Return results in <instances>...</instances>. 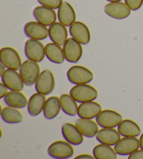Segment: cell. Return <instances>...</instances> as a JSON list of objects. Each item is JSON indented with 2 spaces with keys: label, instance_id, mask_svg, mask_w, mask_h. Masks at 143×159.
Returning a JSON list of instances; mask_svg holds the SVG:
<instances>
[{
  "label": "cell",
  "instance_id": "cell-1",
  "mask_svg": "<svg viewBox=\"0 0 143 159\" xmlns=\"http://www.w3.org/2000/svg\"><path fill=\"white\" fill-rule=\"evenodd\" d=\"M70 95L77 102H91L98 97V92L93 86L87 84L76 85L70 90Z\"/></svg>",
  "mask_w": 143,
  "mask_h": 159
},
{
  "label": "cell",
  "instance_id": "cell-2",
  "mask_svg": "<svg viewBox=\"0 0 143 159\" xmlns=\"http://www.w3.org/2000/svg\"><path fill=\"white\" fill-rule=\"evenodd\" d=\"M39 65L37 62L32 60H27L22 64L20 74L24 83L28 86L34 85L41 74Z\"/></svg>",
  "mask_w": 143,
  "mask_h": 159
},
{
  "label": "cell",
  "instance_id": "cell-3",
  "mask_svg": "<svg viewBox=\"0 0 143 159\" xmlns=\"http://www.w3.org/2000/svg\"><path fill=\"white\" fill-rule=\"evenodd\" d=\"M67 75L68 81L76 85L87 84L93 79V73L89 70L80 65L71 67Z\"/></svg>",
  "mask_w": 143,
  "mask_h": 159
},
{
  "label": "cell",
  "instance_id": "cell-4",
  "mask_svg": "<svg viewBox=\"0 0 143 159\" xmlns=\"http://www.w3.org/2000/svg\"><path fill=\"white\" fill-rule=\"evenodd\" d=\"M55 86L54 75L50 70H46L41 72L35 83V89L38 93L48 95L53 91Z\"/></svg>",
  "mask_w": 143,
  "mask_h": 159
},
{
  "label": "cell",
  "instance_id": "cell-5",
  "mask_svg": "<svg viewBox=\"0 0 143 159\" xmlns=\"http://www.w3.org/2000/svg\"><path fill=\"white\" fill-rule=\"evenodd\" d=\"M24 53L28 59L40 62L45 57L46 47L39 40L30 39L25 42Z\"/></svg>",
  "mask_w": 143,
  "mask_h": 159
},
{
  "label": "cell",
  "instance_id": "cell-6",
  "mask_svg": "<svg viewBox=\"0 0 143 159\" xmlns=\"http://www.w3.org/2000/svg\"><path fill=\"white\" fill-rule=\"evenodd\" d=\"M71 144L67 141L59 140L54 142L48 147V154L54 158H69L74 153V149Z\"/></svg>",
  "mask_w": 143,
  "mask_h": 159
},
{
  "label": "cell",
  "instance_id": "cell-7",
  "mask_svg": "<svg viewBox=\"0 0 143 159\" xmlns=\"http://www.w3.org/2000/svg\"><path fill=\"white\" fill-rule=\"evenodd\" d=\"M96 121L103 128H113L122 121V116L117 111L106 109L96 117Z\"/></svg>",
  "mask_w": 143,
  "mask_h": 159
},
{
  "label": "cell",
  "instance_id": "cell-8",
  "mask_svg": "<svg viewBox=\"0 0 143 159\" xmlns=\"http://www.w3.org/2000/svg\"><path fill=\"white\" fill-rule=\"evenodd\" d=\"M1 62L8 69L18 70L20 69L22 65L20 55L14 48L11 47L2 48L0 51Z\"/></svg>",
  "mask_w": 143,
  "mask_h": 159
},
{
  "label": "cell",
  "instance_id": "cell-9",
  "mask_svg": "<svg viewBox=\"0 0 143 159\" xmlns=\"http://www.w3.org/2000/svg\"><path fill=\"white\" fill-rule=\"evenodd\" d=\"M63 46L65 59L69 62H78L82 56L81 43L72 37L67 39Z\"/></svg>",
  "mask_w": 143,
  "mask_h": 159
},
{
  "label": "cell",
  "instance_id": "cell-10",
  "mask_svg": "<svg viewBox=\"0 0 143 159\" xmlns=\"http://www.w3.org/2000/svg\"><path fill=\"white\" fill-rule=\"evenodd\" d=\"M140 147V140L136 137H124L115 145L114 149L117 155L129 156Z\"/></svg>",
  "mask_w": 143,
  "mask_h": 159
},
{
  "label": "cell",
  "instance_id": "cell-11",
  "mask_svg": "<svg viewBox=\"0 0 143 159\" xmlns=\"http://www.w3.org/2000/svg\"><path fill=\"white\" fill-rule=\"evenodd\" d=\"M17 70L7 69L2 75V81L11 90L21 91L24 89V81Z\"/></svg>",
  "mask_w": 143,
  "mask_h": 159
},
{
  "label": "cell",
  "instance_id": "cell-12",
  "mask_svg": "<svg viewBox=\"0 0 143 159\" xmlns=\"http://www.w3.org/2000/svg\"><path fill=\"white\" fill-rule=\"evenodd\" d=\"M24 34L30 39L43 40L49 36L48 29L39 22H29L24 27Z\"/></svg>",
  "mask_w": 143,
  "mask_h": 159
},
{
  "label": "cell",
  "instance_id": "cell-13",
  "mask_svg": "<svg viewBox=\"0 0 143 159\" xmlns=\"http://www.w3.org/2000/svg\"><path fill=\"white\" fill-rule=\"evenodd\" d=\"M131 9L123 2H110L104 7V11L110 17L115 19H124L131 14Z\"/></svg>",
  "mask_w": 143,
  "mask_h": 159
},
{
  "label": "cell",
  "instance_id": "cell-14",
  "mask_svg": "<svg viewBox=\"0 0 143 159\" xmlns=\"http://www.w3.org/2000/svg\"><path fill=\"white\" fill-rule=\"evenodd\" d=\"M33 15L36 20L46 26H50L57 20V14L54 9L43 5L36 7Z\"/></svg>",
  "mask_w": 143,
  "mask_h": 159
},
{
  "label": "cell",
  "instance_id": "cell-15",
  "mask_svg": "<svg viewBox=\"0 0 143 159\" xmlns=\"http://www.w3.org/2000/svg\"><path fill=\"white\" fill-rule=\"evenodd\" d=\"M69 32L73 39L81 44L86 45L90 42V32L86 25L80 21L73 23L70 26Z\"/></svg>",
  "mask_w": 143,
  "mask_h": 159
},
{
  "label": "cell",
  "instance_id": "cell-16",
  "mask_svg": "<svg viewBox=\"0 0 143 159\" xmlns=\"http://www.w3.org/2000/svg\"><path fill=\"white\" fill-rule=\"evenodd\" d=\"M63 137L68 142L73 145L81 144L84 140L83 135L76 125L66 123L62 127Z\"/></svg>",
  "mask_w": 143,
  "mask_h": 159
},
{
  "label": "cell",
  "instance_id": "cell-17",
  "mask_svg": "<svg viewBox=\"0 0 143 159\" xmlns=\"http://www.w3.org/2000/svg\"><path fill=\"white\" fill-rule=\"evenodd\" d=\"M49 37L51 41L59 46L64 44L68 38V31L66 26L61 23H55L51 25L48 29Z\"/></svg>",
  "mask_w": 143,
  "mask_h": 159
},
{
  "label": "cell",
  "instance_id": "cell-18",
  "mask_svg": "<svg viewBox=\"0 0 143 159\" xmlns=\"http://www.w3.org/2000/svg\"><path fill=\"white\" fill-rule=\"evenodd\" d=\"M102 111V107L99 104L91 101L81 103L78 109V115L80 118L84 119H92L97 117Z\"/></svg>",
  "mask_w": 143,
  "mask_h": 159
},
{
  "label": "cell",
  "instance_id": "cell-19",
  "mask_svg": "<svg viewBox=\"0 0 143 159\" xmlns=\"http://www.w3.org/2000/svg\"><path fill=\"white\" fill-rule=\"evenodd\" d=\"M119 131L114 128H103L98 130L96 138L101 144L115 146L121 139Z\"/></svg>",
  "mask_w": 143,
  "mask_h": 159
},
{
  "label": "cell",
  "instance_id": "cell-20",
  "mask_svg": "<svg viewBox=\"0 0 143 159\" xmlns=\"http://www.w3.org/2000/svg\"><path fill=\"white\" fill-rule=\"evenodd\" d=\"M58 19L60 23L67 27H70L75 23L76 15L73 7L68 2H63L58 9Z\"/></svg>",
  "mask_w": 143,
  "mask_h": 159
},
{
  "label": "cell",
  "instance_id": "cell-21",
  "mask_svg": "<svg viewBox=\"0 0 143 159\" xmlns=\"http://www.w3.org/2000/svg\"><path fill=\"white\" fill-rule=\"evenodd\" d=\"M45 96L46 95L37 92L29 98L27 105V111L32 116H37L43 111L46 102Z\"/></svg>",
  "mask_w": 143,
  "mask_h": 159
},
{
  "label": "cell",
  "instance_id": "cell-22",
  "mask_svg": "<svg viewBox=\"0 0 143 159\" xmlns=\"http://www.w3.org/2000/svg\"><path fill=\"white\" fill-rule=\"evenodd\" d=\"M4 102L6 105L18 109L24 108L28 105L25 95L18 90H11L4 97Z\"/></svg>",
  "mask_w": 143,
  "mask_h": 159
},
{
  "label": "cell",
  "instance_id": "cell-23",
  "mask_svg": "<svg viewBox=\"0 0 143 159\" xmlns=\"http://www.w3.org/2000/svg\"><path fill=\"white\" fill-rule=\"evenodd\" d=\"M76 125L80 130L84 136L89 138H92L98 132V124L97 121H93L91 119H79L76 120Z\"/></svg>",
  "mask_w": 143,
  "mask_h": 159
},
{
  "label": "cell",
  "instance_id": "cell-24",
  "mask_svg": "<svg viewBox=\"0 0 143 159\" xmlns=\"http://www.w3.org/2000/svg\"><path fill=\"white\" fill-rule=\"evenodd\" d=\"M46 56L50 61L56 64H62L65 56L61 46L55 43H49L46 46Z\"/></svg>",
  "mask_w": 143,
  "mask_h": 159
},
{
  "label": "cell",
  "instance_id": "cell-25",
  "mask_svg": "<svg viewBox=\"0 0 143 159\" xmlns=\"http://www.w3.org/2000/svg\"><path fill=\"white\" fill-rule=\"evenodd\" d=\"M117 130L123 137H137L141 133L140 126L130 119L122 120L118 125Z\"/></svg>",
  "mask_w": 143,
  "mask_h": 159
},
{
  "label": "cell",
  "instance_id": "cell-26",
  "mask_svg": "<svg viewBox=\"0 0 143 159\" xmlns=\"http://www.w3.org/2000/svg\"><path fill=\"white\" fill-rule=\"evenodd\" d=\"M60 99L57 96H52L46 100L43 109V114L46 119H53L59 114L61 110Z\"/></svg>",
  "mask_w": 143,
  "mask_h": 159
},
{
  "label": "cell",
  "instance_id": "cell-27",
  "mask_svg": "<svg viewBox=\"0 0 143 159\" xmlns=\"http://www.w3.org/2000/svg\"><path fill=\"white\" fill-rule=\"evenodd\" d=\"M60 99V105L62 111L68 116H75L78 114V105L77 102L71 95L63 94Z\"/></svg>",
  "mask_w": 143,
  "mask_h": 159
},
{
  "label": "cell",
  "instance_id": "cell-28",
  "mask_svg": "<svg viewBox=\"0 0 143 159\" xmlns=\"http://www.w3.org/2000/svg\"><path fill=\"white\" fill-rule=\"evenodd\" d=\"M2 119L7 123H19L23 121V116L18 108L8 106L4 107L1 112Z\"/></svg>",
  "mask_w": 143,
  "mask_h": 159
},
{
  "label": "cell",
  "instance_id": "cell-29",
  "mask_svg": "<svg viewBox=\"0 0 143 159\" xmlns=\"http://www.w3.org/2000/svg\"><path fill=\"white\" fill-rule=\"evenodd\" d=\"M93 157L97 159H116L117 153L109 145L100 144L93 149Z\"/></svg>",
  "mask_w": 143,
  "mask_h": 159
},
{
  "label": "cell",
  "instance_id": "cell-30",
  "mask_svg": "<svg viewBox=\"0 0 143 159\" xmlns=\"http://www.w3.org/2000/svg\"><path fill=\"white\" fill-rule=\"evenodd\" d=\"M38 2L43 6L53 9H57L61 7L63 3L62 0H37Z\"/></svg>",
  "mask_w": 143,
  "mask_h": 159
},
{
  "label": "cell",
  "instance_id": "cell-31",
  "mask_svg": "<svg viewBox=\"0 0 143 159\" xmlns=\"http://www.w3.org/2000/svg\"><path fill=\"white\" fill-rule=\"evenodd\" d=\"M125 4L131 11H137L142 7L143 0H124Z\"/></svg>",
  "mask_w": 143,
  "mask_h": 159
},
{
  "label": "cell",
  "instance_id": "cell-32",
  "mask_svg": "<svg viewBox=\"0 0 143 159\" xmlns=\"http://www.w3.org/2000/svg\"><path fill=\"white\" fill-rule=\"evenodd\" d=\"M129 159H143V149L138 150L131 153L128 156Z\"/></svg>",
  "mask_w": 143,
  "mask_h": 159
},
{
  "label": "cell",
  "instance_id": "cell-33",
  "mask_svg": "<svg viewBox=\"0 0 143 159\" xmlns=\"http://www.w3.org/2000/svg\"><path fill=\"white\" fill-rule=\"evenodd\" d=\"M8 88L3 82L0 84V98H4L8 93Z\"/></svg>",
  "mask_w": 143,
  "mask_h": 159
},
{
  "label": "cell",
  "instance_id": "cell-34",
  "mask_svg": "<svg viewBox=\"0 0 143 159\" xmlns=\"http://www.w3.org/2000/svg\"><path fill=\"white\" fill-rule=\"evenodd\" d=\"M78 158H90V159H92V158H94V157H93L91 155H88V154H82V155H79L78 156H76V159H78Z\"/></svg>",
  "mask_w": 143,
  "mask_h": 159
},
{
  "label": "cell",
  "instance_id": "cell-35",
  "mask_svg": "<svg viewBox=\"0 0 143 159\" xmlns=\"http://www.w3.org/2000/svg\"><path fill=\"white\" fill-rule=\"evenodd\" d=\"M0 67H1V71H0V76H2V75H3L4 72H5V70H6V66L3 64V63L1 62L0 63Z\"/></svg>",
  "mask_w": 143,
  "mask_h": 159
},
{
  "label": "cell",
  "instance_id": "cell-36",
  "mask_svg": "<svg viewBox=\"0 0 143 159\" xmlns=\"http://www.w3.org/2000/svg\"><path fill=\"white\" fill-rule=\"evenodd\" d=\"M140 148L141 149H143V133L142 134V135L140 136Z\"/></svg>",
  "mask_w": 143,
  "mask_h": 159
},
{
  "label": "cell",
  "instance_id": "cell-37",
  "mask_svg": "<svg viewBox=\"0 0 143 159\" xmlns=\"http://www.w3.org/2000/svg\"><path fill=\"white\" fill-rule=\"evenodd\" d=\"M107 1H108L110 2H117L122 1V0H107Z\"/></svg>",
  "mask_w": 143,
  "mask_h": 159
}]
</instances>
